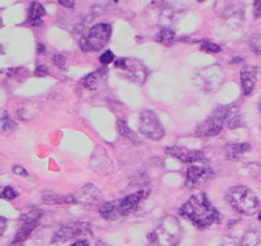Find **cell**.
Masks as SVG:
<instances>
[{
  "label": "cell",
  "instance_id": "cell-1",
  "mask_svg": "<svg viewBox=\"0 0 261 246\" xmlns=\"http://www.w3.org/2000/svg\"><path fill=\"white\" fill-rule=\"evenodd\" d=\"M179 213L197 228H208L220 220V213L212 206L205 193H196L180 207Z\"/></svg>",
  "mask_w": 261,
  "mask_h": 246
},
{
  "label": "cell",
  "instance_id": "cell-2",
  "mask_svg": "<svg viewBox=\"0 0 261 246\" xmlns=\"http://www.w3.org/2000/svg\"><path fill=\"white\" fill-rule=\"evenodd\" d=\"M149 192H150V189L145 188V189L139 190L137 193L129 194L122 199L107 202L103 206H101L98 211L102 215V218L106 220H116L119 218H124L136 211L140 203L148 197Z\"/></svg>",
  "mask_w": 261,
  "mask_h": 246
},
{
  "label": "cell",
  "instance_id": "cell-3",
  "mask_svg": "<svg viewBox=\"0 0 261 246\" xmlns=\"http://www.w3.org/2000/svg\"><path fill=\"white\" fill-rule=\"evenodd\" d=\"M226 199L234 210L243 215H255L260 210V201L253 190L244 185H235L226 193Z\"/></svg>",
  "mask_w": 261,
  "mask_h": 246
},
{
  "label": "cell",
  "instance_id": "cell-4",
  "mask_svg": "<svg viewBox=\"0 0 261 246\" xmlns=\"http://www.w3.org/2000/svg\"><path fill=\"white\" fill-rule=\"evenodd\" d=\"M180 234L181 229L178 219L169 215L150 234V241L158 246H175L180 241Z\"/></svg>",
  "mask_w": 261,
  "mask_h": 246
},
{
  "label": "cell",
  "instance_id": "cell-5",
  "mask_svg": "<svg viewBox=\"0 0 261 246\" xmlns=\"http://www.w3.org/2000/svg\"><path fill=\"white\" fill-rule=\"evenodd\" d=\"M111 37V26L109 24H98L90 27L79 41V46L84 52L99 51L109 43Z\"/></svg>",
  "mask_w": 261,
  "mask_h": 246
},
{
  "label": "cell",
  "instance_id": "cell-6",
  "mask_svg": "<svg viewBox=\"0 0 261 246\" xmlns=\"http://www.w3.org/2000/svg\"><path fill=\"white\" fill-rule=\"evenodd\" d=\"M231 107H220L217 108L208 119L196 128V136L199 137H213L220 134L223 129L225 121H227L228 116L231 113Z\"/></svg>",
  "mask_w": 261,
  "mask_h": 246
},
{
  "label": "cell",
  "instance_id": "cell-7",
  "mask_svg": "<svg viewBox=\"0 0 261 246\" xmlns=\"http://www.w3.org/2000/svg\"><path fill=\"white\" fill-rule=\"evenodd\" d=\"M116 69H119V74L125 77L127 80L136 81V82H144L148 76V71L144 67L143 63L136 59H119L114 63Z\"/></svg>",
  "mask_w": 261,
  "mask_h": 246
},
{
  "label": "cell",
  "instance_id": "cell-8",
  "mask_svg": "<svg viewBox=\"0 0 261 246\" xmlns=\"http://www.w3.org/2000/svg\"><path fill=\"white\" fill-rule=\"evenodd\" d=\"M140 133L150 140L158 141L165 136V129L161 125L157 115L151 110H144L140 113Z\"/></svg>",
  "mask_w": 261,
  "mask_h": 246
},
{
  "label": "cell",
  "instance_id": "cell-9",
  "mask_svg": "<svg viewBox=\"0 0 261 246\" xmlns=\"http://www.w3.org/2000/svg\"><path fill=\"white\" fill-rule=\"evenodd\" d=\"M42 215H43V212L41 210H32L21 217L20 224H18V231L16 233L12 246H21L29 238L32 232L38 226Z\"/></svg>",
  "mask_w": 261,
  "mask_h": 246
},
{
  "label": "cell",
  "instance_id": "cell-10",
  "mask_svg": "<svg viewBox=\"0 0 261 246\" xmlns=\"http://www.w3.org/2000/svg\"><path fill=\"white\" fill-rule=\"evenodd\" d=\"M213 176V171L209 167L206 159L199 160L195 163H191L187 168V177H186V185L187 188H197L205 184L209 178Z\"/></svg>",
  "mask_w": 261,
  "mask_h": 246
},
{
  "label": "cell",
  "instance_id": "cell-11",
  "mask_svg": "<svg viewBox=\"0 0 261 246\" xmlns=\"http://www.w3.org/2000/svg\"><path fill=\"white\" fill-rule=\"evenodd\" d=\"M90 231V226L86 223H69L67 226H63L57 233L54 234L51 243H63L71 238L79 237L81 234L88 233Z\"/></svg>",
  "mask_w": 261,
  "mask_h": 246
},
{
  "label": "cell",
  "instance_id": "cell-12",
  "mask_svg": "<svg viewBox=\"0 0 261 246\" xmlns=\"http://www.w3.org/2000/svg\"><path fill=\"white\" fill-rule=\"evenodd\" d=\"M165 152L170 157L176 158L178 160L183 162L186 164L195 163L199 160L206 159L205 155L201 151H195V150H188L186 147H179V146H171V147L165 148Z\"/></svg>",
  "mask_w": 261,
  "mask_h": 246
},
{
  "label": "cell",
  "instance_id": "cell-13",
  "mask_svg": "<svg viewBox=\"0 0 261 246\" xmlns=\"http://www.w3.org/2000/svg\"><path fill=\"white\" fill-rule=\"evenodd\" d=\"M76 203H83V205H92L101 201L102 193L101 190L94 187L93 184H86L73 194Z\"/></svg>",
  "mask_w": 261,
  "mask_h": 246
},
{
  "label": "cell",
  "instance_id": "cell-14",
  "mask_svg": "<svg viewBox=\"0 0 261 246\" xmlns=\"http://www.w3.org/2000/svg\"><path fill=\"white\" fill-rule=\"evenodd\" d=\"M258 68L253 66H246L241 71V85L244 95H249L255 89V85L257 82Z\"/></svg>",
  "mask_w": 261,
  "mask_h": 246
},
{
  "label": "cell",
  "instance_id": "cell-15",
  "mask_svg": "<svg viewBox=\"0 0 261 246\" xmlns=\"http://www.w3.org/2000/svg\"><path fill=\"white\" fill-rule=\"evenodd\" d=\"M46 15V9L43 8L41 3L38 2H33L30 3L29 9H28V18L27 22L30 26H39L42 25V18Z\"/></svg>",
  "mask_w": 261,
  "mask_h": 246
},
{
  "label": "cell",
  "instance_id": "cell-16",
  "mask_svg": "<svg viewBox=\"0 0 261 246\" xmlns=\"http://www.w3.org/2000/svg\"><path fill=\"white\" fill-rule=\"evenodd\" d=\"M251 150V145L248 142H242V143H230L226 146V155L228 159H238L242 155L246 154L247 151Z\"/></svg>",
  "mask_w": 261,
  "mask_h": 246
},
{
  "label": "cell",
  "instance_id": "cell-17",
  "mask_svg": "<svg viewBox=\"0 0 261 246\" xmlns=\"http://www.w3.org/2000/svg\"><path fill=\"white\" fill-rule=\"evenodd\" d=\"M43 203L46 205H73L76 203L73 194L71 196H58V194H46L43 197Z\"/></svg>",
  "mask_w": 261,
  "mask_h": 246
},
{
  "label": "cell",
  "instance_id": "cell-18",
  "mask_svg": "<svg viewBox=\"0 0 261 246\" xmlns=\"http://www.w3.org/2000/svg\"><path fill=\"white\" fill-rule=\"evenodd\" d=\"M106 68H101V69H97L95 72L93 73L88 74L85 78L83 80V85L85 89H89V90H95L97 89V85L99 82L102 77H103L105 74H106Z\"/></svg>",
  "mask_w": 261,
  "mask_h": 246
},
{
  "label": "cell",
  "instance_id": "cell-19",
  "mask_svg": "<svg viewBox=\"0 0 261 246\" xmlns=\"http://www.w3.org/2000/svg\"><path fill=\"white\" fill-rule=\"evenodd\" d=\"M158 43H162L165 46H171L175 41V33L171 29H161L155 36Z\"/></svg>",
  "mask_w": 261,
  "mask_h": 246
},
{
  "label": "cell",
  "instance_id": "cell-20",
  "mask_svg": "<svg viewBox=\"0 0 261 246\" xmlns=\"http://www.w3.org/2000/svg\"><path fill=\"white\" fill-rule=\"evenodd\" d=\"M243 246H261V231H248L244 234Z\"/></svg>",
  "mask_w": 261,
  "mask_h": 246
},
{
  "label": "cell",
  "instance_id": "cell-21",
  "mask_svg": "<svg viewBox=\"0 0 261 246\" xmlns=\"http://www.w3.org/2000/svg\"><path fill=\"white\" fill-rule=\"evenodd\" d=\"M118 128H119V132H120V136L124 137L125 140L129 141V142L139 143V138H137L136 134L132 132V129H129L127 122L123 121V120H118Z\"/></svg>",
  "mask_w": 261,
  "mask_h": 246
},
{
  "label": "cell",
  "instance_id": "cell-22",
  "mask_svg": "<svg viewBox=\"0 0 261 246\" xmlns=\"http://www.w3.org/2000/svg\"><path fill=\"white\" fill-rule=\"evenodd\" d=\"M16 129V124L12 121V120L9 119L8 113L7 111H2V131L4 133H9V132H12Z\"/></svg>",
  "mask_w": 261,
  "mask_h": 246
},
{
  "label": "cell",
  "instance_id": "cell-23",
  "mask_svg": "<svg viewBox=\"0 0 261 246\" xmlns=\"http://www.w3.org/2000/svg\"><path fill=\"white\" fill-rule=\"evenodd\" d=\"M201 51H205V52L209 53H218L221 52V47L216 43H212L209 41H204L201 43Z\"/></svg>",
  "mask_w": 261,
  "mask_h": 246
},
{
  "label": "cell",
  "instance_id": "cell-24",
  "mask_svg": "<svg viewBox=\"0 0 261 246\" xmlns=\"http://www.w3.org/2000/svg\"><path fill=\"white\" fill-rule=\"evenodd\" d=\"M227 125L228 128H238L242 125L241 116L238 115L237 111H231V113H230L227 119Z\"/></svg>",
  "mask_w": 261,
  "mask_h": 246
},
{
  "label": "cell",
  "instance_id": "cell-25",
  "mask_svg": "<svg viewBox=\"0 0 261 246\" xmlns=\"http://www.w3.org/2000/svg\"><path fill=\"white\" fill-rule=\"evenodd\" d=\"M17 196L18 193L12 187H6L2 190V198L4 199H15Z\"/></svg>",
  "mask_w": 261,
  "mask_h": 246
},
{
  "label": "cell",
  "instance_id": "cell-26",
  "mask_svg": "<svg viewBox=\"0 0 261 246\" xmlns=\"http://www.w3.org/2000/svg\"><path fill=\"white\" fill-rule=\"evenodd\" d=\"M53 62L54 64L60 69H64L65 68V57L62 56V55H55L53 57Z\"/></svg>",
  "mask_w": 261,
  "mask_h": 246
},
{
  "label": "cell",
  "instance_id": "cell-27",
  "mask_svg": "<svg viewBox=\"0 0 261 246\" xmlns=\"http://www.w3.org/2000/svg\"><path fill=\"white\" fill-rule=\"evenodd\" d=\"M99 62L102 64H109V63H113L114 62V53L111 51H106V52L99 57Z\"/></svg>",
  "mask_w": 261,
  "mask_h": 246
},
{
  "label": "cell",
  "instance_id": "cell-28",
  "mask_svg": "<svg viewBox=\"0 0 261 246\" xmlns=\"http://www.w3.org/2000/svg\"><path fill=\"white\" fill-rule=\"evenodd\" d=\"M12 171H13V173L21 176V177H28V176H29V173H28L27 169H25L24 167H21V166H13Z\"/></svg>",
  "mask_w": 261,
  "mask_h": 246
},
{
  "label": "cell",
  "instance_id": "cell-29",
  "mask_svg": "<svg viewBox=\"0 0 261 246\" xmlns=\"http://www.w3.org/2000/svg\"><path fill=\"white\" fill-rule=\"evenodd\" d=\"M34 74H36L37 77H46V76L48 74V69L46 68L45 66H39V67H37Z\"/></svg>",
  "mask_w": 261,
  "mask_h": 246
},
{
  "label": "cell",
  "instance_id": "cell-30",
  "mask_svg": "<svg viewBox=\"0 0 261 246\" xmlns=\"http://www.w3.org/2000/svg\"><path fill=\"white\" fill-rule=\"evenodd\" d=\"M253 15L256 18L261 17V0H255L253 3Z\"/></svg>",
  "mask_w": 261,
  "mask_h": 246
},
{
  "label": "cell",
  "instance_id": "cell-31",
  "mask_svg": "<svg viewBox=\"0 0 261 246\" xmlns=\"http://www.w3.org/2000/svg\"><path fill=\"white\" fill-rule=\"evenodd\" d=\"M222 246H243V245H242V243H239V242H237V241H235L234 238L226 237L225 240H223Z\"/></svg>",
  "mask_w": 261,
  "mask_h": 246
},
{
  "label": "cell",
  "instance_id": "cell-32",
  "mask_svg": "<svg viewBox=\"0 0 261 246\" xmlns=\"http://www.w3.org/2000/svg\"><path fill=\"white\" fill-rule=\"evenodd\" d=\"M58 3L62 4L63 7H65V8H74V0H57Z\"/></svg>",
  "mask_w": 261,
  "mask_h": 246
},
{
  "label": "cell",
  "instance_id": "cell-33",
  "mask_svg": "<svg viewBox=\"0 0 261 246\" xmlns=\"http://www.w3.org/2000/svg\"><path fill=\"white\" fill-rule=\"evenodd\" d=\"M72 246H89V243H88L86 240H79L77 242H74Z\"/></svg>",
  "mask_w": 261,
  "mask_h": 246
},
{
  "label": "cell",
  "instance_id": "cell-34",
  "mask_svg": "<svg viewBox=\"0 0 261 246\" xmlns=\"http://www.w3.org/2000/svg\"><path fill=\"white\" fill-rule=\"evenodd\" d=\"M38 52L39 53L45 52V47H43V45H38Z\"/></svg>",
  "mask_w": 261,
  "mask_h": 246
},
{
  "label": "cell",
  "instance_id": "cell-35",
  "mask_svg": "<svg viewBox=\"0 0 261 246\" xmlns=\"http://www.w3.org/2000/svg\"><path fill=\"white\" fill-rule=\"evenodd\" d=\"M4 233V218H2V234Z\"/></svg>",
  "mask_w": 261,
  "mask_h": 246
},
{
  "label": "cell",
  "instance_id": "cell-36",
  "mask_svg": "<svg viewBox=\"0 0 261 246\" xmlns=\"http://www.w3.org/2000/svg\"><path fill=\"white\" fill-rule=\"evenodd\" d=\"M95 246H107L106 243H103V242H97L95 243Z\"/></svg>",
  "mask_w": 261,
  "mask_h": 246
},
{
  "label": "cell",
  "instance_id": "cell-37",
  "mask_svg": "<svg viewBox=\"0 0 261 246\" xmlns=\"http://www.w3.org/2000/svg\"><path fill=\"white\" fill-rule=\"evenodd\" d=\"M258 220H260V222H261V212L258 213Z\"/></svg>",
  "mask_w": 261,
  "mask_h": 246
},
{
  "label": "cell",
  "instance_id": "cell-38",
  "mask_svg": "<svg viewBox=\"0 0 261 246\" xmlns=\"http://www.w3.org/2000/svg\"><path fill=\"white\" fill-rule=\"evenodd\" d=\"M260 111H261V99H260Z\"/></svg>",
  "mask_w": 261,
  "mask_h": 246
}]
</instances>
